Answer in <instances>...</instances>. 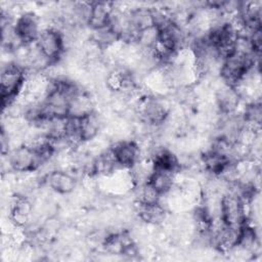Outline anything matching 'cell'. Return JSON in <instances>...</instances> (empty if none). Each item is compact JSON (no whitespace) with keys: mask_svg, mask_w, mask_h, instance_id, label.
Here are the masks:
<instances>
[{"mask_svg":"<svg viewBox=\"0 0 262 262\" xmlns=\"http://www.w3.org/2000/svg\"><path fill=\"white\" fill-rule=\"evenodd\" d=\"M28 74L17 62H5L1 69V100L2 108L15 101L24 92Z\"/></svg>","mask_w":262,"mask_h":262,"instance_id":"cell-2","label":"cell"},{"mask_svg":"<svg viewBox=\"0 0 262 262\" xmlns=\"http://www.w3.org/2000/svg\"><path fill=\"white\" fill-rule=\"evenodd\" d=\"M35 45L52 66L60 60L67 49L64 34L56 26L42 28Z\"/></svg>","mask_w":262,"mask_h":262,"instance_id":"cell-3","label":"cell"},{"mask_svg":"<svg viewBox=\"0 0 262 262\" xmlns=\"http://www.w3.org/2000/svg\"><path fill=\"white\" fill-rule=\"evenodd\" d=\"M137 114L143 124L158 127L166 123L170 115V108L163 98L146 96L139 100Z\"/></svg>","mask_w":262,"mask_h":262,"instance_id":"cell-6","label":"cell"},{"mask_svg":"<svg viewBox=\"0 0 262 262\" xmlns=\"http://www.w3.org/2000/svg\"><path fill=\"white\" fill-rule=\"evenodd\" d=\"M259 66V55L232 51L220 63L219 75L224 85L236 88Z\"/></svg>","mask_w":262,"mask_h":262,"instance_id":"cell-1","label":"cell"},{"mask_svg":"<svg viewBox=\"0 0 262 262\" xmlns=\"http://www.w3.org/2000/svg\"><path fill=\"white\" fill-rule=\"evenodd\" d=\"M13 30L21 45H32L36 42L42 28L39 17L34 12L25 11L14 18Z\"/></svg>","mask_w":262,"mask_h":262,"instance_id":"cell-8","label":"cell"},{"mask_svg":"<svg viewBox=\"0 0 262 262\" xmlns=\"http://www.w3.org/2000/svg\"><path fill=\"white\" fill-rule=\"evenodd\" d=\"M176 173L161 170V169H154L147 179V182L162 195L169 194L176 185Z\"/></svg>","mask_w":262,"mask_h":262,"instance_id":"cell-13","label":"cell"},{"mask_svg":"<svg viewBox=\"0 0 262 262\" xmlns=\"http://www.w3.org/2000/svg\"><path fill=\"white\" fill-rule=\"evenodd\" d=\"M248 206L249 205L232 190L222 193L220 199V221L227 227L239 228L249 216L247 211Z\"/></svg>","mask_w":262,"mask_h":262,"instance_id":"cell-4","label":"cell"},{"mask_svg":"<svg viewBox=\"0 0 262 262\" xmlns=\"http://www.w3.org/2000/svg\"><path fill=\"white\" fill-rule=\"evenodd\" d=\"M135 212L141 221L149 225L163 224L168 218L167 207L162 204V201L156 204L136 203Z\"/></svg>","mask_w":262,"mask_h":262,"instance_id":"cell-10","label":"cell"},{"mask_svg":"<svg viewBox=\"0 0 262 262\" xmlns=\"http://www.w3.org/2000/svg\"><path fill=\"white\" fill-rule=\"evenodd\" d=\"M241 116L246 125L260 129L262 118V106L260 100L254 99L248 102Z\"/></svg>","mask_w":262,"mask_h":262,"instance_id":"cell-15","label":"cell"},{"mask_svg":"<svg viewBox=\"0 0 262 262\" xmlns=\"http://www.w3.org/2000/svg\"><path fill=\"white\" fill-rule=\"evenodd\" d=\"M3 156H6V162L9 170L15 173H33L43 166V162L38 154L25 142L12 147Z\"/></svg>","mask_w":262,"mask_h":262,"instance_id":"cell-5","label":"cell"},{"mask_svg":"<svg viewBox=\"0 0 262 262\" xmlns=\"http://www.w3.org/2000/svg\"><path fill=\"white\" fill-rule=\"evenodd\" d=\"M101 128L99 116L94 112L78 118V134L81 144L95 139Z\"/></svg>","mask_w":262,"mask_h":262,"instance_id":"cell-12","label":"cell"},{"mask_svg":"<svg viewBox=\"0 0 262 262\" xmlns=\"http://www.w3.org/2000/svg\"><path fill=\"white\" fill-rule=\"evenodd\" d=\"M131 25L135 30L141 32L143 30L155 27L154 8L148 6H137L127 9Z\"/></svg>","mask_w":262,"mask_h":262,"instance_id":"cell-14","label":"cell"},{"mask_svg":"<svg viewBox=\"0 0 262 262\" xmlns=\"http://www.w3.org/2000/svg\"><path fill=\"white\" fill-rule=\"evenodd\" d=\"M44 182L53 192L63 195L74 192L78 185V180L72 172L57 168L46 173Z\"/></svg>","mask_w":262,"mask_h":262,"instance_id":"cell-9","label":"cell"},{"mask_svg":"<svg viewBox=\"0 0 262 262\" xmlns=\"http://www.w3.org/2000/svg\"><path fill=\"white\" fill-rule=\"evenodd\" d=\"M114 9L112 3L108 2H91V8L87 27L91 31L100 30L108 27L111 14Z\"/></svg>","mask_w":262,"mask_h":262,"instance_id":"cell-11","label":"cell"},{"mask_svg":"<svg viewBox=\"0 0 262 262\" xmlns=\"http://www.w3.org/2000/svg\"><path fill=\"white\" fill-rule=\"evenodd\" d=\"M121 170H131L141 161V147L134 139H120L108 147Z\"/></svg>","mask_w":262,"mask_h":262,"instance_id":"cell-7","label":"cell"}]
</instances>
